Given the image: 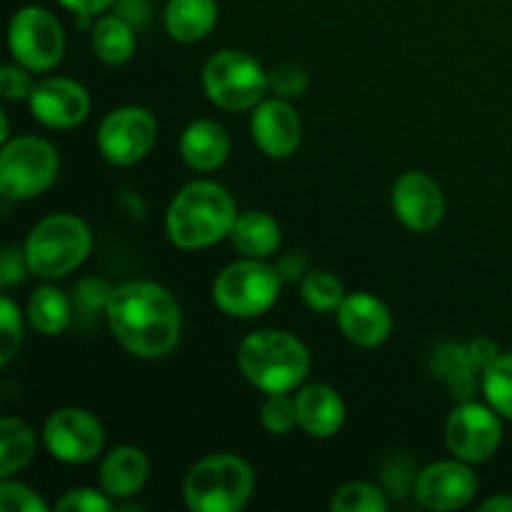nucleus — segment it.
Listing matches in <instances>:
<instances>
[{
    "mask_svg": "<svg viewBox=\"0 0 512 512\" xmlns=\"http://www.w3.org/2000/svg\"><path fill=\"white\" fill-rule=\"evenodd\" d=\"M415 478H418V473H415L413 460H410L408 455L398 453L390 460H385L383 485L388 495H393V498H405L408 493H413Z\"/></svg>",
    "mask_w": 512,
    "mask_h": 512,
    "instance_id": "35",
    "label": "nucleus"
},
{
    "mask_svg": "<svg viewBox=\"0 0 512 512\" xmlns=\"http://www.w3.org/2000/svg\"><path fill=\"white\" fill-rule=\"evenodd\" d=\"M445 443L450 453L463 463H485L498 453L503 443L500 415L490 405L463 400L450 413L448 425H445Z\"/></svg>",
    "mask_w": 512,
    "mask_h": 512,
    "instance_id": "12",
    "label": "nucleus"
},
{
    "mask_svg": "<svg viewBox=\"0 0 512 512\" xmlns=\"http://www.w3.org/2000/svg\"><path fill=\"white\" fill-rule=\"evenodd\" d=\"M28 273L30 268L28 260H25V250L5 248L3 255H0V285L3 288H13V285L23 283Z\"/></svg>",
    "mask_w": 512,
    "mask_h": 512,
    "instance_id": "38",
    "label": "nucleus"
},
{
    "mask_svg": "<svg viewBox=\"0 0 512 512\" xmlns=\"http://www.w3.org/2000/svg\"><path fill=\"white\" fill-rule=\"evenodd\" d=\"M178 150L188 168L198 170V173H213V170L223 168L228 160L230 135L215 120H195L180 135Z\"/></svg>",
    "mask_w": 512,
    "mask_h": 512,
    "instance_id": "20",
    "label": "nucleus"
},
{
    "mask_svg": "<svg viewBox=\"0 0 512 512\" xmlns=\"http://www.w3.org/2000/svg\"><path fill=\"white\" fill-rule=\"evenodd\" d=\"M115 285H108L105 280L98 278H85L75 285V295H73V308L78 313H83L85 318H93L98 310L108 308L110 293H113Z\"/></svg>",
    "mask_w": 512,
    "mask_h": 512,
    "instance_id": "36",
    "label": "nucleus"
},
{
    "mask_svg": "<svg viewBox=\"0 0 512 512\" xmlns=\"http://www.w3.org/2000/svg\"><path fill=\"white\" fill-rule=\"evenodd\" d=\"M393 213L413 233H430L445 218V195L433 175L408 170L400 175L390 193Z\"/></svg>",
    "mask_w": 512,
    "mask_h": 512,
    "instance_id": "14",
    "label": "nucleus"
},
{
    "mask_svg": "<svg viewBox=\"0 0 512 512\" xmlns=\"http://www.w3.org/2000/svg\"><path fill=\"white\" fill-rule=\"evenodd\" d=\"M335 318L340 333L360 348H378L393 333V315L388 305L370 293L345 295L343 305L335 310Z\"/></svg>",
    "mask_w": 512,
    "mask_h": 512,
    "instance_id": "17",
    "label": "nucleus"
},
{
    "mask_svg": "<svg viewBox=\"0 0 512 512\" xmlns=\"http://www.w3.org/2000/svg\"><path fill=\"white\" fill-rule=\"evenodd\" d=\"M158 138V123L153 113L140 105H123L115 108L100 120L98 125V150L108 163L118 168L140 163L153 150Z\"/></svg>",
    "mask_w": 512,
    "mask_h": 512,
    "instance_id": "10",
    "label": "nucleus"
},
{
    "mask_svg": "<svg viewBox=\"0 0 512 512\" xmlns=\"http://www.w3.org/2000/svg\"><path fill=\"white\" fill-rule=\"evenodd\" d=\"M73 313V300L63 290L53 288V285H40L28 298L30 325H33L35 333L45 335V338H55V335L65 333L70 320H73Z\"/></svg>",
    "mask_w": 512,
    "mask_h": 512,
    "instance_id": "25",
    "label": "nucleus"
},
{
    "mask_svg": "<svg viewBox=\"0 0 512 512\" xmlns=\"http://www.w3.org/2000/svg\"><path fill=\"white\" fill-rule=\"evenodd\" d=\"M345 295L343 283L330 270H308L300 280V298L313 313H335Z\"/></svg>",
    "mask_w": 512,
    "mask_h": 512,
    "instance_id": "27",
    "label": "nucleus"
},
{
    "mask_svg": "<svg viewBox=\"0 0 512 512\" xmlns=\"http://www.w3.org/2000/svg\"><path fill=\"white\" fill-rule=\"evenodd\" d=\"M30 70L23 65H3L0 68V95L5 100H28L33 93L35 83L30 80Z\"/></svg>",
    "mask_w": 512,
    "mask_h": 512,
    "instance_id": "37",
    "label": "nucleus"
},
{
    "mask_svg": "<svg viewBox=\"0 0 512 512\" xmlns=\"http://www.w3.org/2000/svg\"><path fill=\"white\" fill-rule=\"evenodd\" d=\"M165 30L175 43H198L213 33L218 23L215 0H168L165 5Z\"/></svg>",
    "mask_w": 512,
    "mask_h": 512,
    "instance_id": "21",
    "label": "nucleus"
},
{
    "mask_svg": "<svg viewBox=\"0 0 512 512\" xmlns=\"http://www.w3.org/2000/svg\"><path fill=\"white\" fill-rule=\"evenodd\" d=\"M238 368L260 393H293L310 373V353L288 330H255L238 348Z\"/></svg>",
    "mask_w": 512,
    "mask_h": 512,
    "instance_id": "3",
    "label": "nucleus"
},
{
    "mask_svg": "<svg viewBox=\"0 0 512 512\" xmlns=\"http://www.w3.org/2000/svg\"><path fill=\"white\" fill-rule=\"evenodd\" d=\"M60 158L53 143L38 135H18L3 143L0 153V193L23 203L43 195L58 178Z\"/></svg>",
    "mask_w": 512,
    "mask_h": 512,
    "instance_id": "7",
    "label": "nucleus"
},
{
    "mask_svg": "<svg viewBox=\"0 0 512 512\" xmlns=\"http://www.w3.org/2000/svg\"><path fill=\"white\" fill-rule=\"evenodd\" d=\"M30 113L45 128L68 130L83 123L90 113V95L78 80L53 75L35 83L28 98Z\"/></svg>",
    "mask_w": 512,
    "mask_h": 512,
    "instance_id": "15",
    "label": "nucleus"
},
{
    "mask_svg": "<svg viewBox=\"0 0 512 512\" xmlns=\"http://www.w3.org/2000/svg\"><path fill=\"white\" fill-rule=\"evenodd\" d=\"M428 368L433 378L443 380L450 388V393L458 400H470L478 385V373L473 358H470L468 345L460 343H443L430 353Z\"/></svg>",
    "mask_w": 512,
    "mask_h": 512,
    "instance_id": "22",
    "label": "nucleus"
},
{
    "mask_svg": "<svg viewBox=\"0 0 512 512\" xmlns=\"http://www.w3.org/2000/svg\"><path fill=\"white\" fill-rule=\"evenodd\" d=\"M43 445L65 465H85L105 448V428L90 410L60 408L43 425Z\"/></svg>",
    "mask_w": 512,
    "mask_h": 512,
    "instance_id": "11",
    "label": "nucleus"
},
{
    "mask_svg": "<svg viewBox=\"0 0 512 512\" xmlns=\"http://www.w3.org/2000/svg\"><path fill=\"white\" fill-rule=\"evenodd\" d=\"M260 425L270 435H288L298 425V413H295V398L288 393H270L265 395L260 405Z\"/></svg>",
    "mask_w": 512,
    "mask_h": 512,
    "instance_id": "30",
    "label": "nucleus"
},
{
    "mask_svg": "<svg viewBox=\"0 0 512 512\" xmlns=\"http://www.w3.org/2000/svg\"><path fill=\"white\" fill-rule=\"evenodd\" d=\"M468 350H470V358H473L475 368L480 370V375H483L485 370H488L490 365L500 358V348L490 338H473L468 343Z\"/></svg>",
    "mask_w": 512,
    "mask_h": 512,
    "instance_id": "40",
    "label": "nucleus"
},
{
    "mask_svg": "<svg viewBox=\"0 0 512 512\" xmlns=\"http://www.w3.org/2000/svg\"><path fill=\"white\" fill-rule=\"evenodd\" d=\"M480 388L490 408L500 418L512 420V350L500 353V358L480 375Z\"/></svg>",
    "mask_w": 512,
    "mask_h": 512,
    "instance_id": "28",
    "label": "nucleus"
},
{
    "mask_svg": "<svg viewBox=\"0 0 512 512\" xmlns=\"http://www.w3.org/2000/svg\"><path fill=\"white\" fill-rule=\"evenodd\" d=\"M250 133H253L260 153L275 160H285L298 150L300 138H303V123L293 105L275 95V98H263L253 108Z\"/></svg>",
    "mask_w": 512,
    "mask_h": 512,
    "instance_id": "16",
    "label": "nucleus"
},
{
    "mask_svg": "<svg viewBox=\"0 0 512 512\" xmlns=\"http://www.w3.org/2000/svg\"><path fill=\"white\" fill-rule=\"evenodd\" d=\"M150 478V460L135 445H118L103 455L98 483L113 500H130L145 488Z\"/></svg>",
    "mask_w": 512,
    "mask_h": 512,
    "instance_id": "19",
    "label": "nucleus"
},
{
    "mask_svg": "<svg viewBox=\"0 0 512 512\" xmlns=\"http://www.w3.org/2000/svg\"><path fill=\"white\" fill-rule=\"evenodd\" d=\"M8 48L15 63L30 73H48L65 55V30L50 10L25 5L10 18Z\"/></svg>",
    "mask_w": 512,
    "mask_h": 512,
    "instance_id": "9",
    "label": "nucleus"
},
{
    "mask_svg": "<svg viewBox=\"0 0 512 512\" xmlns=\"http://www.w3.org/2000/svg\"><path fill=\"white\" fill-rule=\"evenodd\" d=\"M230 240L243 258L268 260L270 255L278 253L283 233L273 215L263 210H245V213H238Z\"/></svg>",
    "mask_w": 512,
    "mask_h": 512,
    "instance_id": "23",
    "label": "nucleus"
},
{
    "mask_svg": "<svg viewBox=\"0 0 512 512\" xmlns=\"http://www.w3.org/2000/svg\"><path fill=\"white\" fill-rule=\"evenodd\" d=\"M255 490V470L240 455L215 453L190 465L183 498L193 512H238Z\"/></svg>",
    "mask_w": 512,
    "mask_h": 512,
    "instance_id": "4",
    "label": "nucleus"
},
{
    "mask_svg": "<svg viewBox=\"0 0 512 512\" xmlns=\"http://www.w3.org/2000/svg\"><path fill=\"white\" fill-rule=\"evenodd\" d=\"M90 43H93L95 58L113 68L128 63L138 48L135 28L120 15H100L90 30Z\"/></svg>",
    "mask_w": 512,
    "mask_h": 512,
    "instance_id": "24",
    "label": "nucleus"
},
{
    "mask_svg": "<svg viewBox=\"0 0 512 512\" xmlns=\"http://www.w3.org/2000/svg\"><path fill=\"white\" fill-rule=\"evenodd\" d=\"M35 455V430L20 418L0 420V478H13Z\"/></svg>",
    "mask_w": 512,
    "mask_h": 512,
    "instance_id": "26",
    "label": "nucleus"
},
{
    "mask_svg": "<svg viewBox=\"0 0 512 512\" xmlns=\"http://www.w3.org/2000/svg\"><path fill=\"white\" fill-rule=\"evenodd\" d=\"M105 320L120 348L140 360H158L173 353L183 330L178 300L165 285L153 280L115 285Z\"/></svg>",
    "mask_w": 512,
    "mask_h": 512,
    "instance_id": "1",
    "label": "nucleus"
},
{
    "mask_svg": "<svg viewBox=\"0 0 512 512\" xmlns=\"http://www.w3.org/2000/svg\"><path fill=\"white\" fill-rule=\"evenodd\" d=\"M115 15L128 20L130 25H145L150 20L148 0H115Z\"/></svg>",
    "mask_w": 512,
    "mask_h": 512,
    "instance_id": "41",
    "label": "nucleus"
},
{
    "mask_svg": "<svg viewBox=\"0 0 512 512\" xmlns=\"http://www.w3.org/2000/svg\"><path fill=\"white\" fill-rule=\"evenodd\" d=\"M55 512H110L115 510V500L103 488H73L55 500Z\"/></svg>",
    "mask_w": 512,
    "mask_h": 512,
    "instance_id": "33",
    "label": "nucleus"
},
{
    "mask_svg": "<svg viewBox=\"0 0 512 512\" xmlns=\"http://www.w3.org/2000/svg\"><path fill=\"white\" fill-rule=\"evenodd\" d=\"M0 510L3 512H48V503L18 480L3 478L0 483Z\"/></svg>",
    "mask_w": 512,
    "mask_h": 512,
    "instance_id": "34",
    "label": "nucleus"
},
{
    "mask_svg": "<svg viewBox=\"0 0 512 512\" xmlns=\"http://www.w3.org/2000/svg\"><path fill=\"white\" fill-rule=\"evenodd\" d=\"M478 493V475L463 460H440L425 465L413 485V495L423 508L435 512L460 510L473 503Z\"/></svg>",
    "mask_w": 512,
    "mask_h": 512,
    "instance_id": "13",
    "label": "nucleus"
},
{
    "mask_svg": "<svg viewBox=\"0 0 512 512\" xmlns=\"http://www.w3.org/2000/svg\"><path fill=\"white\" fill-rule=\"evenodd\" d=\"M308 85V73L295 63H280L268 70V90L283 100L300 98V95L308 93Z\"/></svg>",
    "mask_w": 512,
    "mask_h": 512,
    "instance_id": "32",
    "label": "nucleus"
},
{
    "mask_svg": "<svg viewBox=\"0 0 512 512\" xmlns=\"http://www.w3.org/2000/svg\"><path fill=\"white\" fill-rule=\"evenodd\" d=\"M280 283L275 265L260 258L235 260L213 280V303L230 318H258L275 305Z\"/></svg>",
    "mask_w": 512,
    "mask_h": 512,
    "instance_id": "6",
    "label": "nucleus"
},
{
    "mask_svg": "<svg viewBox=\"0 0 512 512\" xmlns=\"http://www.w3.org/2000/svg\"><path fill=\"white\" fill-rule=\"evenodd\" d=\"M483 512H512V495H493L480 505Z\"/></svg>",
    "mask_w": 512,
    "mask_h": 512,
    "instance_id": "43",
    "label": "nucleus"
},
{
    "mask_svg": "<svg viewBox=\"0 0 512 512\" xmlns=\"http://www.w3.org/2000/svg\"><path fill=\"white\" fill-rule=\"evenodd\" d=\"M90 248L93 233L88 223L70 213H55L35 223L23 245L30 275L50 283L80 268Z\"/></svg>",
    "mask_w": 512,
    "mask_h": 512,
    "instance_id": "5",
    "label": "nucleus"
},
{
    "mask_svg": "<svg viewBox=\"0 0 512 512\" xmlns=\"http://www.w3.org/2000/svg\"><path fill=\"white\" fill-rule=\"evenodd\" d=\"M238 208L215 180H193L175 193L165 213V233L180 250H203L230 238Z\"/></svg>",
    "mask_w": 512,
    "mask_h": 512,
    "instance_id": "2",
    "label": "nucleus"
},
{
    "mask_svg": "<svg viewBox=\"0 0 512 512\" xmlns=\"http://www.w3.org/2000/svg\"><path fill=\"white\" fill-rule=\"evenodd\" d=\"M63 8H68L70 13L80 15V18H93L100 15L103 10H108L115 0H58Z\"/></svg>",
    "mask_w": 512,
    "mask_h": 512,
    "instance_id": "42",
    "label": "nucleus"
},
{
    "mask_svg": "<svg viewBox=\"0 0 512 512\" xmlns=\"http://www.w3.org/2000/svg\"><path fill=\"white\" fill-rule=\"evenodd\" d=\"M275 270H278V275L285 283H300L310 270V263L303 253H285L275 263Z\"/></svg>",
    "mask_w": 512,
    "mask_h": 512,
    "instance_id": "39",
    "label": "nucleus"
},
{
    "mask_svg": "<svg viewBox=\"0 0 512 512\" xmlns=\"http://www.w3.org/2000/svg\"><path fill=\"white\" fill-rule=\"evenodd\" d=\"M203 90L215 108L253 110L268 93V70L243 50H220L205 63Z\"/></svg>",
    "mask_w": 512,
    "mask_h": 512,
    "instance_id": "8",
    "label": "nucleus"
},
{
    "mask_svg": "<svg viewBox=\"0 0 512 512\" xmlns=\"http://www.w3.org/2000/svg\"><path fill=\"white\" fill-rule=\"evenodd\" d=\"M23 343V318L10 298L0 300V365H8Z\"/></svg>",
    "mask_w": 512,
    "mask_h": 512,
    "instance_id": "31",
    "label": "nucleus"
},
{
    "mask_svg": "<svg viewBox=\"0 0 512 512\" xmlns=\"http://www.w3.org/2000/svg\"><path fill=\"white\" fill-rule=\"evenodd\" d=\"M333 512H385L388 510V493L373 483H345L330 498Z\"/></svg>",
    "mask_w": 512,
    "mask_h": 512,
    "instance_id": "29",
    "label": "nucleus"
},
{
    "mask_svg": "<svg viewBox=\"0 0 512 512\" xmlns=\"http://www.w3.org/2000/svg\"><path fill=\"white\" fill-rule=\"evenodd\" d=\"M295 413H298V428L318 440L338 435L345 423L343 398L338 390L325 383L303 385L295 393Z\"/></svg>",
    "mask_w": 512,
    "mask_h": 512,
    "instance_id": "18",
    "label": "nucleus"
}]
</instances>
